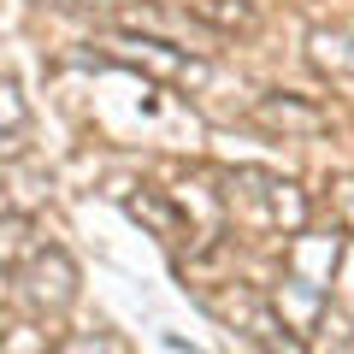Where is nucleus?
<instances>
[{
    "mask_svg": "<svg viewBox=\"0 0 354 354\" xmlns=\"http://www.w3.org/2000/svg\"><path fill=\"white\" fill-rule=\"evenodd\" d=\"M18 295H24L30 313H65L71 295H77V266L65 260L59 248L30 254V266L18 272Z\"/></svg>",
    "mask_w": 354,
    "mask_h": 354,
    "instance_id": "obj_1",
    "label": "nucleus"
},
{
    "mask_svg": "<svg viewBox=\"0 0 354 354\" xmlns=\"http://www.w3.org/2000/svg\"><path fill=\"white\" fill-rule=\"evenodd\" d=\"M213 313H225L236 330H248V337L260 342L266 354H301V342H295V337H290V325L272 313V301L248 295L242 283H236V295H213Z\"/></svg>",
    "mask_w": 354,
    "mask_h": 354,
    "instance_id": "obj_2",
    "label": "nucleus"
},
{
    "mask_svg": "<svg viewBox=\"0 0 354 354\" xmlns=\"http://www.w3.org/2000/svg\"><path fill=\"white\" fill-rule=\"evenodd\" d=\"M330 272H337V236H313V230H295L290 260H283V278H295V283H307V290L325 295V290H330Z\"/></svg>",
    "mask_w": 354,
    "mask_h": 354,
    "instance_id": "obj_3",
    "label": "nucleus"
},
{
    "mask_svg": "<svg viewBox=\"0 0 354 354\" xmlns=\"http://www.w3.org/2000/svg\"><path fill=\"white\" fill-rule=\"evenodd\" d=\"M254 118H260L266 130H325V113L319 106H307V101H290V95H266L260 106H254Z\"/></svg>",
    "mask_w": 354,
    "mask_h": 354,
    "instance_id": "obj_4",
    "label": "nucleus"
},
{
    "mask_svg": "<svg viewBox=\"0 0 354 354\" xmlns=\"http://www.w3.org/2000/svg\"><path fill=\"white\" fill-rule=\"evenodd\" d=\"M130 213H136V218H148V225L160 230L165 242H183V213H177L171 201H160V195H153V189H142L136 201H130Z\"/></svg>",
    "mask_w": 354,
    "mask_h": 354,
    "instance_id": "obj_5",
    "label": "nucleus"
},
{
    "mask_svg": "<svg viewBox=\"0 0 354 354\" xmlns=\"http://www.w3.org/2000/svg\"><path fill=\"white\" fill-rule=\"evenodd\" d=\"M59 354H124V342H113V337H65Z\"/></svg>",
    "mask_w": 354,
    "mask_h": 354,
    "instance_id": "obj_6",
    "label": "nucleus"
},
{
    "mask_svg": "<svg viewBox=\"0 0 354 354\" xmlns=\"http://www.w3.org/2000/svg\"><path fill=\"white\" fill-rule=\"evenodd\" d=\"M337 213H342V230H354V177L337 183Z\"/></svg>",
    "mask_w": 354,
    "mask_h": 354,
    "instance_id": "obj_7",
    "label": "nucleus"
},
{
    "mask_svg": "<svg viewBox=\"0 0 354 354\" xmlns=\"http://www.w3.org/2000/svg\"><path fill=\"white\" fill-rule=\"evenodd\" d=\"M0 213H6V189H0Z\"/></svg>",
    "mask_w": 354,
    "mask_h": 354,
    "instance_id": "obj_8",
    "label": "nucleus"
}]
</instances>
